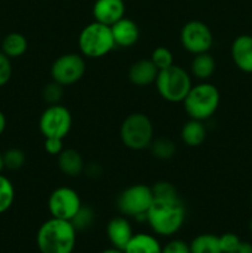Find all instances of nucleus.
Here are the masks:
<instances>
[{
    "instance_id": "nucleus-41",
    "label": "nucleus",
    "mask_w": 252,
    "mask_h": 253,
    "mask_svg": "<svg viewBox=\"0 0 252 253\" xmlns=\"http://www.w3.org/2000/svg\"><path fill=\"white\" fill-rule=\"evenodd\" d=\"M73 253H78V252H73Z\"/></svg>"
},
{
    "instance_id": "nucleus-15",
    "label": "nucleus",
    "mask_w": 252,
    "mask_h": 253,
    "mask_svg": "<svg viewBox=\"0 0 252 253\" xmlns=\"http://www.w3.org/2000/svg\"><path fill=\"white\" fill-rule=\"evenodd\" d=\"M106 236L113 247L124 250L133 236L132 226L126 216H115L106 225Z\"/></svg>"
},
{
    "instance_id": "nucleus-20",
    "label": "nucleus",
    "mask_w": 252,
    "mask_h": 253,
    "mask_svg": "<svg viewBox=\"0 0 252 253\" xmlns=\"http://www.w3.org/2000/svg\"><path fill=\"white\" fill-rule=\"evenodd\" d=\"M215 69L216 62L209 52L194 54V58L190 63V73L193 77L202 82H207L215 73Z\"/></svg>"
},
{
    "instance_id": "nucleus-3",
    "label": "nucleus",
    "mask_w": 252,
    "mask_h": 253,
    "mask_svg": "<svg viewBox=\"0 0 252 253\" xmlns=\"http://www.w3.org/2000/svg\"><path fill=\"white\" fill-rule=\"evenodd\" d=\"M220 104L219 89L211 83L202 82L193 85L183 100L185 113L190 119L207 121L216 113Z\"/></svg>"
},
{
    "instance_id": "nucleus-11",
    "label": "nucleus",
    "mask_w": 252,
    "mask_h": 253,
    "mask_svg": "<svg viewBox=\"0 0 252 253\" xmlns=\"http://www.w3.org/2000/svg\"><path fill=\"white\" fill-rule=\"evenodd\" d=\"M78 193L69 187H58L49 194L47 208L51 217L71 221L82 208Z\"/></svg>"
},
{
    "instance_id": "nucleus-22",
    "label": "nucleus",
    "mask_w": 252,
    "mask_h": 253,
    "mask_svg": "<svg viewBox=\"0 0 252 253\" xmlns=\"http://www.w3.org/2000/svg\"><path fill=\"white\" fill-rule=\"evenodd\" d=\"M192 253H222L219 236L212 234H202L192 240L189 244Z\"/></svg>"
},
{
    "instance_id": "nucleus-8",
    "label": "nucleus",
    "mask_w": 252,
    "mask_h": 253,
    "mask_svg": "<svg viewBox=\"0 0 252 253\" xmlns=\"http://www.w3.org/2000/svg\"><path fill=\"white\" fill-rule=\"evenodd\" d=\"M72 114L61 104H53L44 109L39 120V127L44 138H63L72 128Z\"/></svg>"
},
{
    "instance_id": "nucleus-12",
    "label": "nucleus",
    "mask_w": 252,
    "mask_h": 253,
    "mask_svg": "<svg viewBox=\"0 0 252 253\" xmlns=\"http://www.w3.org/2000/svg\"><path fill=\"white\" fill-rule=\"evenodd\" d=\"M124 0H95L93 5L94 21L111 26L125 16Z\"/></svg>"
},
{
    "instance_id": "nucleus-35",
    "label": "nucleus",
    "mask_w": 252,
    "mask_h": 253,
    "mask_svg": "<svg viewBox=\"0 0 252 253\" xmlns=\"http://www.w3.org/2000/svg\"><path fill=\"white\" fill-rule=\"evenodd\" d=\"M5 128H6V118H5L4 113L0 110V136L4 133Z\"/></svg>"
},
{
    "instance_id": "nucleus-18",
    "label": "nucleus",
    "mask_w": 252,
    "mask_h": 253,
    "mask_svg": "<svg viewBox=\"0 0 252 253\" xmlns=\"http://www.w3.org/2000/svg\"><path fill=\"white\" fill-rule=\"evenodd\" d=\"M123 251L124 253H161L162 246L157 237L141 232V234H133Z\"/></svg>"
},
{
    "instance_id": "nucleus-39",
    "label": "nucleus",
    "mask_w": 252,
    "mask_h": 253,
    "mask_svg": "<svg viewBox=\"0 0 252 253\" xmlns=\"http://www.w3.org/2000/svg\"><path fill=\"white\" fill-rule=\"evenodd\" d=\"M0 43H1V36H0Z\"/></svg>"
},
{
    "instance_id": "nucleus-14",
    "label": "nucleus",
    "mask_w": 252,
    "mask_h": 253,
    "mask_svg": "<svg viewBox=\"0 0 252 253\" xmlns=\"http://www.w3.org/2000/svg\"><path fill=\"white\" fill-rule=\"evenodd\" d=\"M110 29L115 46L118 47L127 48V47L133 46L140 37V30H138L137 24L133 20L125 16L111 25Z\"/></svg>"
},
{
    "instance_id": "nucleus-24",
    "label": "nucleus",
    "mask_w": 252,
    "mask_h": 253,
    "mask_svg": "<svg viewBox=\"0 0 252 253\" xmlns=\"http://www.w3.org/2000/svg\"><path fill=\"white\" fill-rule=\"evenodd\" d=\"M15 199V189L9 178L0 174V214L10 209Z\"/></svg>"
},
{
    "instance_id": "nucleus-13",
    "label": "nucleus",
    "mask_w": 252,
    "mask_h": 253,
    "mask_svg": "<svg viewBox=\"0 0 252 253\" xmlns=\"http://www.w3.org/2000/svg\"><path fill=\"white\" fill-rule=\"evenodd\" d=\"M231 58L245 73H252V36L240 35L231 44Z\"/></svg>"
},
{
    "instance_id": "nucleus-10",
    "label": "nucleus",
    "mask_w": 252,
    "mask_h": 253,
    "mask_svg": "<svg viewBox=\"0 0 252 253\" xmlns=\"http://www.w3.org/2000/svg\"><path fill=\"white\" fill-rule=\"evenodd\" d=\"M180 43L192 54L209 52L214 43V36L207 24L199 20L188 21L180 30Z\"/></svg>"
},
{
    "instance_id": "nucleus-16",
    "label": "nucleus",
    "mask_w": 252,
    "mask_h": 253,
    "mask_svg": "<svg viewBox=\"0 0 252 253\" xmlns=\"http://www.w3.org/2000/svg\"><path fill=\"white\" fill-rule=\"evenodd\" d=\"M158 72L160 71L151 59H140L128 69V79L137 86H147L155 83Z\"/></svg>"
},
{
    "instance_id": "nucleus-34",
    "label": "nucleus",
    "mask_w": 252,
    "mask_h": 253,
    "mask_svg": "<svg viewBox=\"0 0 252 253\" xmlns=\"http://www.w3.org/2000/svg\"><path fill=\"white\" fill-rule=\"evenodd\" d=\"M230 253H252V245L250 242L241 241L239 244V246Z\"/></svg>"
},
{
    "instance_id": "nucleus-7",
    "label": "nucleus",
    "mask_w": 252,
    "mask_h": 253,
    "mask_svg": "<svg viewBox=\"0 0 252 253\" xmlns=\"http://www.w3.org/2000/svg\"><path fill=\"white\" fill-rule=\"evenodd\" d=\"M153 199L155 197L152 188L145 184H135L124 189L119 194L116 207L124 216L146 221V214Z\"/></svg>"
},
{
    "instance_id": "nucleus-38",
    "label": "nucleus",
    "mask_w": 252,
    "mask_h": 253,
    "mask_svg": "<svg viewBox=\"0 0 252 253\" xmlns=\"http://www.w3.org/2000/svg\"><path fill=\"white\" fill-rule=\"evenodd\" d=\"M250 230H251V232H252V219H251V221H250Z\"/></svg>"
},
{
    "instance_id": "nucleus-32",
    "label": "nucleus",
    "mask_w": 252,
    "mask_h": 253,
    "mask_svg": "<svg viewBox=\"0 0 252 253\" xmlns=\"http://www.w3.org/2000/svg\"><path fill=\"white\" fill-rule=\"evenodd\" d=\"M161 253H192L190 247L183 240H170L162 247Z\"/></svg>"
},
{
    "instance_id": "nucleus-27",
    "label": "nucleus",
    "mask_w": 252,
    "mask_h": 253,
    "mask_svg": "<svg viewBox=\"0 0 252 253\" xmlns=\"http://www.w3.org/2000/svg\"><path fill=\"white\" fill-rule=\"evenodd\" d=\"M151 61L152 63L157 67L158 71H163V69L169 68L170 66L174 64V59H173V54L167 47H157L152 51L151 54Z\"/></svg>"
},
{
    "instance_id": "nucleus-29",
    "label": "nucleus",
    "mask_w": 252,
    "mask_h": 253,
    "mask_svg": "<svg viewBox=\"0 0 252 253\" xmlns=\"http://www.w3.org/2000/svg\"><path fill=\"white\" fill-rule=\"evenodd\" d=\"M152 188L153 197L155 198H173L178 197L177 189H175L174 185L169 182H166V180H162V182L156 183Z\"/></svg>"
},
{
    "instance_id": "nucleus-26",
    "label": "nucleus",
    "mask_w": 252,
    "mask_h": 253,
    "mask_svg": "<svg viewBox=\"0 0 252 253\" xmlns=\"http://www.w3.org/2000/svg\"><path fill=\"white\" fill-rule=\"evenodd\" d=\"M2 162L4 167L10 170H17L24 167L26 162V156L20 148H9L2 153Z\"/></svg>"
},
{
    "instance_id": "nucleus-37",
    "label": "nucleus",
    "mask_w": 252,
    "mask_h": 253,
    "mask_svg": "<svg viewBox=\"0 0 252 253\" xmlns=\"http://www.w3.org/2000/svg\"><path fill=\"white\" fill-rule=\"evenodd\" d=\"M4 162H2V155L0 153V174H1V170L4 169Z\"/></svg>"
},
{
    "instance_id": "nucleus-1",
    "label": "nucleus",
    "mask_w": 252,
    "mask_h": 253,
    "mask_svg": "<svg viewBox=\"0 0 252 253\" xmlns=\"http://www.w3.org/2000/svg\"><path fill=\"white\" fill-rule=\"evenodd\" d=\"M187 209L179 197L155 198L146 214V221L153 234L170 237L182 229Z\"/></svg>"
},
{
    "instance_id": "nucleus-36",
    "label": "nucleus",
    "mask_w": 252,
    "mask_h": 253,
    "mask_svg": "<svg viewBox=\"0 0 252 253\" xmlns=\"http://www.w3.org/2000/svg\"><path fill=\"white\" fill-rule=\"evenodd\" d=\"M100 253H124L123 250H119L116 247H111V249H106L104 251H101Z\"/></svg>"
},
{
    "instance_id": "nucleus-30",
    "label": "nucleus",
    "mask_w": 252,
    "mask_h": 253,
    "mask_svg": "<svg viewBox=\"0 0 252 253\" xmlns=\"http://www.w3.org/2000/svg\"><path fill=\"white\" fill-rule=\"evenodd\" d=\"M219 241H220V247H221L222 253H230L239 246L241 240H240V237L237 236L236 234L226 232V234L219 236Z\"/></svg>"
},
{
    "instance_id": "nucleus-28",
    "label": "nucleus",
    "mask_w": 252,
    "mask_h": 253,
    "mask_svg": "<svg viewBox=\"0 0 252 253\" xmlns=\"http://www.w3.org/2000/svg\"><path fill=\"white\" fill-rule=\"evenodd\" d=\"M62 96H63V86L53 81L44 85L43 90H42V98L48 105L59 104Z\"/></svg>"
},
{
    "instance_id": "nucleus-9",
    "label": "nucleus",
    "mask_w": 252,
    "mask_h": 253,
    "mask_svg": "<svg viewBox=\"0 0 252 253\" xmlns=\"http://www.w3.org/2000/svg\"><path fill=\"white\" fill-rule=\"evenodd\" d=\"M86 66L84 57L77 53H66L59 56L51 67L52 81L68 86L77 83L85 74Z\"/></svg>"
},
{
    "instance_id": "nucleus-4",
    "label": "nucleus",
    "mask_w": 252,
    "mask_h": 253,
    "mask_svg": "<svg viewBox=\"0 0 252 253\" xmlns=\"http://www.w3.org/2000/svg\"><path fill=\"white\" fill-rule=\"evenodd\" d=\"M78 47L86 58H101L110 53L115 47L110 26L98 21L84 26L79 34Z\"/></svg>"
},
{
    "instance_id": "nucleus-40",
    "label": "nucleus",
    "mask_w": 252,
    "mask_h": 253,
    "mask_svg": "<svg viewBox=\"0 0 252 253\" xmlns=\"http://www.w3.org/2000/svg\"><path fill=\"white\" fill-rule=\"evenodd\" d=\"M251 202H252V195H251Z\"/></svg>"
},
{
    "instance_id": "nucleus-2",
    "label": "nucleus",
    "mask_w": 252,
    "mask_h": 253,
    "mask_svg": "<svg viewBox=\"0 0 252 253\" xmlns=\"http://www.w3.org/2000/svg\"><path fill=\"white\" fill-rule=\"evenodd\" d=\"M77 230L69 220L51 217L40 226L36 244L41 253H73Z\"/></svg>"
},
{
    "instance_id": "nucleus-17",
    "label": "nucleus",
    "mask_w": 252,
    "mask_h": 253,
    "mask_svg": "<svg viewBox=\"0 0 252 253\" xmlns=\"http://www.w3.org/2000/svg\"><path fill=\"white\" fill-rule=\"evenodd\" d=\"M58 168L63 174L68 175V177H78L79 174L84 172V160L82 157L81 153L78 151L73 150V148H67L63 150L58 156Z\"/></svg>"
},
{
    "instance_id": "nucleus-31",
    "label": "nucleus",
    "mask_w": 252,
    "mask_h": 253,
    "mask_svg": "<svg viewBox=\"0 0 252 253\" xmlns=\"http://www.w3.org/2000/svg\"><path fill=\"white\" fill-rule=\"evenodd\" d=\"M12 74L11 61L2 52H0V88L9 83Z\"/></svg>"
},
{
    "instance_id": "nucleus-5",
    "label": "nucleus",
    "mask_w": 252,
    "mask_h": 253,
    "mask_svg": "<svg viewBox=\"0 0 252 253\" xmlns=\"http://www.w3.org/2000/svg\"><path fill=\"white\" fill-rule=\"evenodd\" d=\"M155 84L158 94L169 103H183L193 86L190 74L177 64L158 72Z\"/></svg>"
},
{
    "instance_id": "nucleus-6",
    "label": "nucleus",
    "mask_w": 252,
    "mask_h": 253,
    "mask_svg": "<svg viewBox=\"0 0 252 253\" xmlns=\"http://www.w3.org/2000/svg\"><path fill=\"white\" fill-rule=\"evenodd\" d=\"M120 138L128 150L142 151L148 148L153 141L152 121L146 114H130L121 124Z\"/></svg>"
},
{
    "instance_id": "nucleus-25",
    "label": "nucleus",
    "mask_w": 252,
    "mask_h": 253,
    "mask_svg": "<svg viewBox=\"0 0 252 253\" xmlns=\"http://www.w3.org/2000/svg\"><path fill=\"white\" fill-rule=\"evenodd\" d=\"M94 219H95V214H94L93 209H91L90 207L82 205L79 211L74 215V217L71 220V222L73 224L77 232L85 231V230H88L89 227L93 225Z\"/></svg>"
},
{
    "instance_id": "nucleus-23",
    "label": "nucleus",
    "mask_w": 252,
    "mask_h": 253,
    "mask_svg": "<svg viewBox=\"0 0 252 253\" xmlns=\"http://www.w3.org/2000/svg\"><path fill=\"white\" fill-rule=\"evenodd\" d=\"M151 152L158 160H170L175 155V143L167 137H158L152 141L150 146Z\"/></svg>"
},
{
    "instance_id": "nucleus-19",
    "label": "nucleus",
    "mask_w": 252,
    "mask_h": 253,
    "mask_svg": "<svg viewBox=\"0 0 252 253\" xmlns=\"http://www.w3.org/2000/svg\"><path fill=\"white\" fill-rule=\"evenodd\" d=\"M180 138L183 143L189 147H199L200 145H203L207 138V127L204 121L194 120V119L187 121L180 130Z\"/></svg>"
},
{
    "instance_id": "nucleus-21",
    "label": "nucleus",
    "mask_w": 252,
    "mask_h": 253,
    "mask_svg": "<svg viewBox=\"0 0 252 253\" xmlns=\"http://www.w3.org/2000/svg\"><path fill=\"white\" fill-rule=\"evenodd\" d=\"M0 47H1L2 53L10 59L19 58L27 51V40L22 34L11 32L1 40Z\"/></svg>"
},
{
    "instance_id": "nucleus-33",
    "label": "nucleus",
    "mask_w": 252,
    "mask_h": 253,
    "mask_svg": "<svg viewBox=\"0 0 252 253\" xmlns=\"http://www.w3.org/2000/svg\"><path fill=\"white\" fill-rule=\"evenodd\" d=\"M44 151L51 156H58L63 148V138L58 137H47L44 138L43 143Z\"/></svg>"
}]
</instances>
